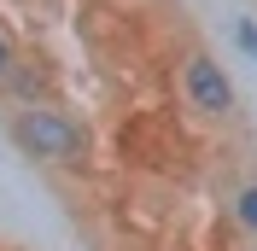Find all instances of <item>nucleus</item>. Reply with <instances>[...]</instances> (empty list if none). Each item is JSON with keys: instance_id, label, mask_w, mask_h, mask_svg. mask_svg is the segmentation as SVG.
I'll return each instance as SVG.
<instances>
[{"instance_id": "nucleus-3", "label": "nucleus", "mask_w": 257, "mask_h": 251, "mask_svg": "<svg viewBox=\"0 0 257 251\" xmlns=\"http://www.w3.org/2000/svg\"><path fill=\"white\" fill-rule=\"evenodd\" d=\"M53 99H59V64L41 53H24L0 82V105H53Z\"/></svg>"}, {"instance_id": "nucleus-6", "label": "nucleus", "mask_w": 257, "mask_h": 251, "mask_svg": "<svg viewBox=\"0 0 257 251\" xmlns=\"http://www.w3.org/2000/svg\"><path fill=\"white\" fill-rule=\"evenodd\" d=\"M234 47L245 59H257V18H234Z\"/></svg>"}, {"instance_id": "nucleus-4", "label": "nucleus", "mask_w": 257, "mask_h": 251, "mask_svg": "<svg viewBox=\"0 0 257 251\" xmlns=\"http://www.w3.org/2000/svg\"><path fill=\"white\" fill-rule=\"evenodd\" d=\"M222 216H228V228H234V234L257 239V175H251V181H234V187H228Z\"/></svg>"}, {"instance_id": "nucleus-1", "label": "nucleus", "mask_w": 257, "mask_h": 251, "mask_svg": "<svg viewBox=\"0 0 257 251\" xmlns=\"http://www.w3.org/2000/svg\"><path fill=\"white\" fill-rule=\"evenodd\" d=\"M0 135L12 141L18 158H30L35 170H64L76 175L94 164V129L76 111L53 105H0Z\"/></svg>"}, {"instance_id": "nucleus-7", "label": "nucleus", "mask_w": 257, "mask_h": 251, "mask_svg": "<svg viewBox=\"0 0 257 251\" xmlns=\"http://www.w3.org/2000/svg\"><path fill=\"white\" fill-rule=\"evenodd\" d=\"M234 251H257V239H245V234H240V245H234Z\"/></svg>"}, {"instance_id": "nucleus-2", "label": "nucleus", "mask_w": 257, "mask_h": 251, "mask_svg": "<svg viewBox=\"0 0 257 251\" xmlns=\"http://www.w3.org/2000/svg\"><path fill=\"white\" fill-rule=\"evenodd\" d=\"M176 94H181V105H187V117L205 123V129H222V123L240 117V88H234L228 64L210 47H187L176 59Z\"/></svg>"}, {"instance_id": "nucleus-5", "label": "nucleus", "mask_w": 257, "mask_h": 251, "mask_svg": "<svg viewBox=\"0 0 257 251\" xmlns=\"http://www.w3.org/2000/svg\"><path fill=\"white\" fill-rule=\"evenodd\" d=\"M18 59H24V47H18V35L6 30V24H0V82L12 76V64H18Z\"/></svg>"}]
</instances>
